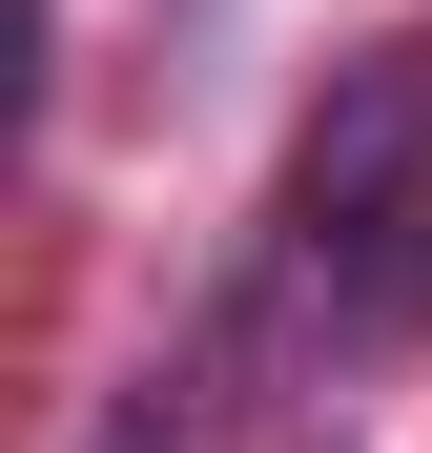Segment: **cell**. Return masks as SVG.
<instances>
[{"mask_svg":"<svg viewBox=\"0 0 432 453\" xmlns=\"http://www.w3.org/2000/svg\"><path fill=\"white\" fill-rule=\"evenodd\" d=\"M103 453H165V412H124V433H103Z\"/></svg>","mask_w":432,"mask_h":453,"instance_id":"cell-1","label":"cell"}]
</instances>
